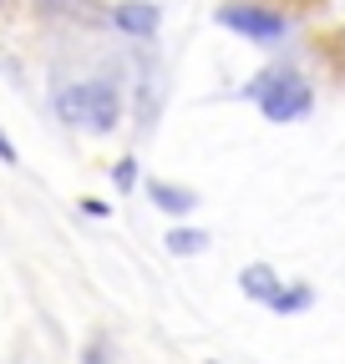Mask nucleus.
<instances>
[{"label": "nucleus", "mask_w": 345, "mask_h": 364, "mask_svg": "<svg viewBox=\"0 0 345 364\" xmlns=\"http://www.w3.org/2000/svg\"><path fill=\"white\" fill-rule=\"evenodd\" d=\"M127 102H122V81L117 76H86V81H71L56 91V117L66 127H81V132H117Z\"/></svg>", "instance_id": "f257e3e1"}, {"label": "nucleus", "mask_w": 345, "mask_h": 364, "mask_svg": "<svg viewBox=\"0 0 345 364\" xmlns=\"http://www.w3.org/2000/svg\"><path fill=\"white\" fill-rule=\"evenodd\" d=\"M239 97L259 102V112H264L269 122H299V117H310L315 112V86L299 76L294 66H269V71H259Z\"/></svg>", "instance_id": "f03ea898"}, {"label": "nucleus", "mask_w": 345, "mask_h": 364, "mask_svg": "<svg viewBox=\"0 0 345 364\" xmlns=\"http://www.w3.org/2000/svg\"><path fill=\"white\" fill-rule=\"evenodd\" d=\"M213 21L224 31H239L254 46H279L289 36V16L274 11V6H259V0H224V6L213 11Z\"/></svg>", "instance_id": "7ed1b4c3"}, {"label": "nucleus", "mask_w": 345, "mask_h": 364, "mask_svg": "<svg viewBox=\"0 0 345 364\" xmlns=\"http://www.w3.org/2000/svg\"><path fill=\"white\" fill-rule=\"evenodd\" d=\"M112 26L122 36H133V41H153L158 26H163V11H158V0H117V6H112Z\"/></svg>", "instance_id": "20e7f679"}, {"label": "nucleus", "mask_w": 345, "mask_h": 364, "mask_svg": "<svg viewBox=\"0 0 345 364\" xmlns=\"http://www.w3.org/2000/svg\"><path fill=\"white\" fill-rule=\"evenodd\" d=\"M239 294L249 299V304H264V309H274V299L284 294V279L269 268V263H249L244 273H239Z\"/></svg>", "instance_id": "39448f33"}, {"label": "nucleus", "mask_w": 345, "mask_h": 364, "mask_svg": "<svg viewBox=\"0 0 345 364\" xmlns=\"http://www.w3.org/2000/svg\"><path fill=\"white\" fill-rule=\"evenodd\" d=\"M148 198H153V208L168 213V218H188V213L198 208V193H193V188H183V182H163V177L148 182Z\"/></svg>", "instance_id": "423d86ee"}, {"label": "nucleus", "mask_w": 345, "mask_h": 364, "mask_svg": "<svg viewBox=\"0 0 345 364\" xmlns=\"http://www.w3.org/2000/svg\"><path fill=\"white\" fill-rule=\"evenodd\" d=\"M163 248H168L172 258H198V253L208 248V233H203V228H168Z\"/></svg>", "instance_id": "0eeeda50"}, {"label": "nucleus", "mask_w": 345, "mask_h": 364, "mask_svg": "<svg viewBox=\"0 0 345 364\" xmlns=\"http://www.w3.org/2000/svg\"><path fill=\"white\" fill-rule=\"evenodd\" d=\"M310 304H315V289H310V284H284V294L274 299V314L289 318V314H305Z\"/></svg>", "instance_id": "6e6552de"}, {"label": "nucleus", "mask_w": 345, "mask_h": 364, "mask_svg": "<svg viewBox=\"0 0 345 364\" xmlns=\"http://www.w3.org/2000/svg\"><path fill=\"white\" fill-rule=\"evenodd\" d=\"M81 364H117V344H112V334H92V339H86L81 344Z\"/></svg>", "instance_id": "1a4fd4ad"}, {"label": "nucleus", "mask_w": 345, "mask_h": 364, "mask_svg": "<svg viewBox=\"0 0 345 364\" xmlns=\"http://www.w3.org/2000/svg\"><path fill=\"white\" fill-rule=\"evenodd\" d=\"M112 182H117V193H133V188H138V157L112 162Z\"/></svg>", "instance_id": "9d476101"}, {"label": "nucleus", "mask_w": 345, "mask_h": 364, "mask_svg": "<svg viewBox=\"0 0 345 364\" xmlns=\"http://www.w3.org/2000/svg\"><path fill=\"white\" fill-rule=\"evenodd\" d=\"M0 162H6V167H16V162H21V152H16V142L6 136V127H0Z\"/></svg>", "instance_id": "9b49d317"}, {"label": "nucleus", "mask_w": 345, "mask_h": 364, "mask_svg": "<svg viewBox=\"0 0 345 364\" xmlns=\"http://www.w3.org/2000/svg\"><path fill=\"white\" fill-rule=\"evenodd\" d=\"M81 213H86V218H107L112 208H107L102 198H81Z\"/></svg>", "instance_id": "f8f14e48"}, {"label": "nucleus", "mask_w": 345, "mask_h": 364, "mask_svg": "<svg viewBox=\"0 0 345 364\" xmlns=\"http://www.w3.org/2000/svg\"><path fill=\"white\" fill-rule=\"evenodd\" d=\"M41 11H61V6H71V0H36Z\"/></svg>", "instance_id": "ddd939ff"}]
</instances>
